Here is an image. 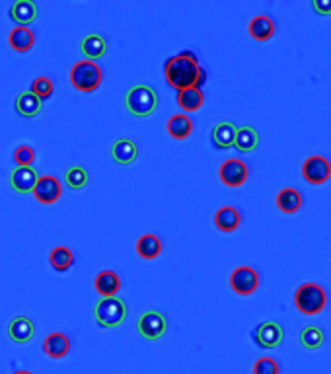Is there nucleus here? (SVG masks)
Instances as JSON below:
<instances>
[{"label":"nucleus","mask_w":331,"mask_h":374,"mask_svg":"<svg viewBox=\"0 0 331 374\" xmlns=\"http://www.w3.org/2000/svg\"><path fill=\"white\" fill-rule=\"evenodd\" d=\"M137 254L142 259H156L162 254V242L158 236L142 234L137 240Z\"/></svg>","instance_id":"28"},{"label":"nucleus","mask_w":331,"mask_h":374,"mask_svg":"<svg viewBox=\"0 0 331 374\" xmlns=\"http://www.w3.org/2000/svg\"><path fill=\"white\" fill-rule=\"evenodd\" d=\"M236 131H238V127H236L234 123H230V121H220V123H216L213 129V135H211L214 149L218 150L232 149V147H234Z\"/></svg>","instance_id":"18"},{"label":"nucleus","mask_w":331,"mask_h":374,"mask_svg":"<svg viewBox=\"0 0 331 374\" xmlns=\"http://www.w3.org/2000/svg\"><path fill=\"white\" fill-rule=\"evenodd\" d=\"M8 45L16 53H28V51H32V47L35 45V35H33L30 28L16 26L8 35Z\"/></svg>","instance_id":"21"},{"label":"nucleus","mask_w":331,"mask_h":374,"mask_svg":"<svg viewBox=\"0 0 331 374\" xmlns=\"http://www.w3.org/2000/svg\"><path fill=\"white\" fill-rule=\"evenodd\" d=\"M63 195V183L55 176H39L33 187V197L41 205H53Z\"/></svg>","instance_id":"10"},{"label":"nucleus","mask_w":331,"mask_h":374,"mask_svg":"<svg viewBox=\"0 0 331 374\" xmlns=\"http://www.w3.org/2000/svg\"><path fill=\"white\" fill-rule=\"evenodd\" d=\"M312 8L316 10V14L320 16H330L331 14V0H314Z\"/></svg>","instance_id":"35"},{"label":"nucleus","mask_w":331,"mask_h":374,"mask_svg":"<svg viewBox=\"0 0 331 374\" xmlns=\"http://www.w3.org/2000/svg\"><path fill=\"white\" fill-rule=\"evenodd\" d=\"M94 318L102 328H117L127 318V306L117 297L100 299L94 306Z\"/></svg>","instance_id":"5"},{"label":"nucleus","mask_w":331,"mask_h":374,"mask_svg":"<svg viewBox=\"0 0 331 374\" xmlns=\"http://www.w3.org/2000/svg\"><path fill=\"white\" fill-rule=\"evenodd\" d=\"M247 32L252 35V39H256V41H269L275 35V21L265 14H259L256 18H252L249 26H247Z\"/></svg>","instance_id":"16"},{"label":"nucleus","mask_w":331,"mask_h":374,"mask_svg":"<svg viewBox=\"0 0 331 374\" xmlns=\"http://www.w3.org/2000/svg\"><path fill=\"white\" fill-rule=\"evenodd\" d=\"M70 84L75 86V90L82 94H92L104 82V73L100 68V64L92 61H78L70 68Z\"/></svg>","instance_id":"3"},{"label":"nucleus","mask_w":331,"mask_h":374,"mask_svg":"<svg viewBox=\"0 0 331 374\" xmlns=\"http://www.w3.org/2000/svg\"><path fill=\"white\" fill-rule=\"evenodd\" d=\"M164 75H166L168 84L176 88L178 92L187 90V88H199L201 90L207 82L205 68L199 64L197 57L189 51H183V53L168 59Z\"/></svg>","instance_id":"1"},{"label":"nucleus","mask_w":331,"mask_h":374,"mask_svg":"<svg viewBox=\"0 0 331 374\" xmlns=\"http://www.w3.org/2000/svg\"><path fill=\"white\" fill-rule=\"evenodd\" d=\"M178 104H180V107H182L183 111H187V113L199 111L205 104L203 90H199V88H187V90L178 92Z\"/></svg>","instance_id":"27"},{"label":"nucleus","mask_w":331,"mask_h":374,"mask_svg":"<svg viewBox=\"0 0 331 374\" xmlns=\"http://www.w3.org/2000/svg\"><path fill=\"white\" fill-rule=\"evenodd\" d=\"M230 289L240 297H249L259 289V273L249 265H240L230 273Z\"/></svg>","instance_id":"6"},{"label":"nucleus","mask_w":331,"mask_h":374,"mask_svg":"<svg viewBox=\"0 0 331 374\" xmlns=\"http://www.w3.org/2000/svg\"><path fill=\"white\" fill-rule=\"evenodd\" d=\"M64 182L66 185L70 187V189H84L86 185H88V171L82 168V166H73V168H68L66 174H64Z\"/></svg>","instance_id":"31"},{"label":"nucleus","mask_w":331,"mask_h":374,"mask_svg":"<svg viewBox=\"0 0 331 374\" xmlns=\"http://www.w3.org/2000/svg\"><path fill=\"white\" fill-rule=\"evenodd\" d=\"M325 342V335L321 332L318 326H306L302 332H300V345L308 351H316L320 349L321 345Z\"/></svg>","instance_id":"30"},{"label":"nucleus","mask_w":331,"mask_h":374,"mask_svg":"<svg viewBox=\"0 0 331 374\" xmlns=\"http://www.w3.org/2000/svg\"><path fill=\"white\" fill-rule=\"evenodd\" d=\"M14 107H16V111L20 113L21 118H37L39 111H41V100L35 94H32L30 90H26V92L18 94L16 102H14Z\"/></svg>","instance_id":"25"},{"label":"nucleus","mask_w":331,"mask_h":374,"mask_svg":"<svg viewBox=\"0 0 331 374\" xmlns=\"http://www.w3.org/2000/svg\"><path fill=\"white\" fill-rule=\"evenodd\" d=\"M80 51L86 57V61L96 63L97 59H102L107 53V41L100 33H90L80 43Z\"/></svg>","instance_id":"19"},{"label":"nucleus","mask_w":331,"mask_h":374,"mask_svg":"<svg viewBox=\"0 0 331 374\" xmlns=\"http://www.w3.org/2000/svg\"><path fill=\"white\" fill-rule=\"evenodd\" d=\"M166 131H168V135H170L171 139H189L193 133V121L189 119V115H185V113H176V115H171V118L168 119Z\"/></svg>","instance_id":"22"},{"label":"nucleus","mask_w":331,"mask_h":374,"mask_svg":"<svg viewBox=\"0 0 331 374\" xmlns=\"http://www.w3.org/2000/svg\"><path fill=\"white\" fill-rule=\"evenodd\" d=\"M49 263H51V268L55 271H59V273H64V271H68V269L73 268V263H75V254H73V250L66 246H57L51 250V254H49Z\"/></svg>","instance_id":"29"},{"label":"nucleus","mask_w":331,"mask_h":374,"mask_svg":"<svg viewBox=\"0 0 331 374\" xmlns=\"http://www.w3.org/2000/svg\"><path fill=\"white\" fill-rule=\"evenodd\" d=\"M254 374H281V366L273 357H261L254 363Z\"/></svg>","instance_id":"34"},{"label":"nucleus","mask_w":331,"mask_h":374,"mask_svg":"<svg viewBox=\"0 0 331 374\" xmlns=\"http://www.w3.org/2000/svg\"><path fill=\"white\" fill-rule=\"evenodd\" d=\"M35 335V326L28 316H16L12 318L8 324V337L10 342L18 343V345H26L30 343Z\"/></svg>","instance_id":"12"},{"label":"nucleus","mask_w":331,"mask_h":374,"mask_svg":"<svg viewBox=\"0 0 331 374\" xmlns=\"http://www.w3.org/2000/svg\"><path fill=\"white\" fill-rule=\"evenodd\" d=\"M33 160H35V150L30 144H20L14 150V162L18 168H28V166H32Z\"/></svg>","instance_id":"33"},{"label":"nucleus","mask_w":331,"mask_h":374,"mask_svg":"<svg viewBox=\"0 0 331 374\" xmlns=\"http://www.w3.org/2000/svg\"><path fill=\"white\" fill-rule=\"evenodd\" d=\"M94 287L102 294V299L106 297H115L119 290H121V277H119L115 271H102L97 273L96 281H94Z\"/></svg>","instance_id":"24"},{"label":"nucleus","mask_w":331,"mask_h":374,"mask_svg":"<svg viewBox=\"0 0 331 374\" xmlns=\"http://www.w3.org/2000/svg\"><path fill=\"white\" fill-rule=\"evenodd\" d=\"M302 178L310 185H323L331 178V164L325 156L314 154L302 164Z\"/></svg>","instance_id":"7"},{"label":"nucleus","mask_w":331,"mask_h":374,"mask_svg":"<svg viewBox=\"0 0 331 374\" xmlns=\"http://www.w3.org/2000/svg\"><path fill=\"white\" fill-rule=\"evenodd\" d=\"M43 351L51 359H63L70 351V339L61 332L49 333L43 342Z\"/></svg>","instance_id":"17"},{"label":"nucleus","mask_w":331,"mask_h":374,"mask_svg":"<svg viewBox=\"0 0 331 374\" xmlns=\"http://www.w3.org/2000/svg\"><path fill=\"white\" fill-rule=\"evenodd\" d=\"M12 374H33V373H30V371H16V373Z\"/></svg>","instance_id":"36"},{"label":"nucleus","mask_w":331,"mask_h":374,"mask_svg":"<svg viewBox=\"0 0 331 374\" xmlns=\"http://www.w3.org/2000/svg\"><path fill=\"white\" fill-rule=\"evenodd\" d=\"M294 306L304 316H316L328 306V292L318 283H304L294 292Z\"/></svg>","instance_id":"2"},{"label":"nucleus","mask_w":331,"mask_h":374,"mask_svg":"<svg viewBox=\"0 0 331 374\" xmlns=\"http://www.w3.org/2000/svg\"><path fill=\"white\" fill-rule=\"evenodd\" d=\"M127 111L135 118H150L158 107V96L154 88L146 84L133 86L125 96Z\"/></svg>","instance_id":"4"},{"label":"nucleus","mask_w":331,"mask_h":374,"mask_svg":"<svg viewBox=\"0 0 331 374\" xmlns=\"http://www.w3.org/2000/svg\"><path fill=\"white\" fill-rule=\"evenodd\" d=\"M32 94L39 97V100H49V97L53 96L55 92V86L53 80L51 78H47V76H39V78H35L32 84V90H30Z\"/></svg>","instance_id":"32"},{"label":"nucleus","mask_w":331,"mask_h":374,"mask_svg":"<svg viewBox=\"0 0 331 374\" xmlns=\"http://www.w3.org/2000/svg\"><path fill=\"white\" fill-rule=\"evenodd\" d=\"M218 178L226 187H242L249 178V168L240 158H228L218 168Z\"/></svg>","instance_id":"8"},{"label":"nucleus","mask_w":331,"mask_h":374,"mask_svg":"<svg viewBox=\"0 0 331 374\" xmlns=\"http://www.w3.org/2000/svg\"><path fill=\"white\" fill-rule=\"evenodd\" d=\"M259 144V133L256 129L249 127V125H244V127H238L236 131V139H234V149L242 154H247V152H254Z\"/></svg>","instance_id":"26"},{"label":"nucleus","mask_w":331,"mask_h":374,"mask_svg":"<svg viewBox=\"0 0 331 374\" xmlns=\"http://www.w3.org/2000/svg\"><path fill=\"white\" fill-rule=\"evenodd\" d=\"M111 158L121 164V166H129L139 158V147L133 139H117L111 144Z\"/></svg>","instance_id":"14"},{"label":"nucleus","mask_w":331,"mask_h":374,"mask_svg":"<svg viewBox=\"0 0 331 374\" xmlns=\"http://www.w3.org/2000/svg\"><path fill=\"white\" fill-rule=\"evenodd\" d=\"M275 203H277V209L281 213L294 214L302 209V195L294 187H285L277 193Z\"/></svg>","instance_id":"20"},{"label":"nucleus","mask_w":331,"mask_h":374,"mask_svg":"<svg viewBox=\"0 0 331 374\" xmlns=\"http://www.w3.org/2000/svg\"><path fill=\"white\" fill-rule=\"evenodd\" d=\"M10 18L18 26H30L32 21L37 20V4L32 0H18L10 8Z\"/></svg>","instance_id":"23"},{"label":"nucleus","mask_w":331,"mask_h":374,"mask_svg":"<svg viewBox=\"0 0 331 374\" xmlns=\"http://www.w3.org/2000/svg\"><path fill=\"white\" fill-rule=\"evenodd\" d=\"M240 225H242V214H240V211H238L236 207L226 205V207H220V209L214 213V226H216L220 232H225V234L236 232V230L240 228Z\"/></svg>","instance_id":"13"},{"label":"nucleus","mask_w":331,"mask_h":374,"mask_svg":"<svg viewBox=\"0 0 331 374\" xmlns=\"http://www.w3.org/2000/svg\"><path fill=\"white\" fill-rule=\"evenodd\" d=\"M137 330H139V333L144 337V339L156 342V339H160L162 335L166 333V330H168V321H166L162 312L149 310L144 312V314L139 318V321H137Z\"/></svg>","instance_id":"9"},{"label":"nucleus","mask_w":331,"mask_h":374,"mask_svg":"<svg viewBox=\"0 0 331 374\" xmlns=\"http://www.w3.org/2000/svg\"><path fill=\"white\" fill-rule=\"evenodd\" d=\"M37 171L32 166H28V168H14L10 174V185L14 191L18 193H33V187H35V183H37Z\"/></svg>","instance_id":"15"},{"label":"nucleus","mask_w":331,"mask_h":374,"mask_svg":"<svg viewBox=\"0 0 331 374\" xmlns=\"http://www.w3.org/2000/svg\"><path fill=\"white\" fill-rule=\"evenodd\" d=\"M285 332L278 321H263L254 330V342L261 349H277L283 343Z\"/></svg>","instance_id":"11"}]
</instances>
